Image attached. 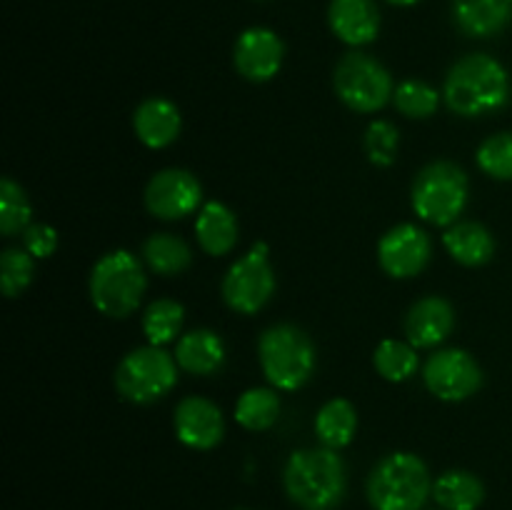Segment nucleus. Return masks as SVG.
I'll list each match as a JSON object with an SVG mask.
<instances>
[{"mask_svg": "<svg viewBox=\"0 0 512 510\" xmlns=\"http://www.w3.org/2000/svg\"><path fill=\"white\" fill-rule=\"evenodd\" d=\"M175 360L188 375H215L225 365V343L215 330L198 328L185 333L175 345Z\"/></svg>", "mask_w": 512, "mask_h": 510, "instance_id": "nucleus-19", "label": "nucleus"}, {"mask_svg": "<svg viewBox=\"0 0 512 510\" xmlns=\"http://www.w3.org/2000/svg\"><path fill=\"white\" fill-rule=\"evenodd\" d=\"M203 203V185L190 170L165 168L145 185V208L160 220H180L198 213Z\"/></svg>", "mask_w": 512, "mask_h": 510, "instance_id": "nucleus-11", "label": "nucleus"}, {"mask_svg": "<svg viewBox=\"0 0 512 510\" xmlns=\"http://www.w3.org/2000/svg\"><path fill=\"white\" fill-rule=\"evenodd\" d=\"M178 360L158 345L135 348L115 370V388L128 403L150 405L165 398L178 383Z\"/></svg>", "mask_w": 512, "mask_h": 510, "instance_id": "nucleus-7", "label": "nucleus"}, {"mask_svg": "<svg viewBox=\"0 0 512 510\" xmlns=\"http://www.w3.org/2000/svg\"><path fill=\"white\" fill-rule=\"evenodd\" d=\"M183 128V115L168 98H148L135 108L133 130L138 140L148 148L160 150L175 143Z\"/></svg>", "mask_w": 512, "mask_h": 510, "instance_id": "nucleus-17", "label": "nucleus"}, {"mask_svg": "<svg viewBox=\"0 0 512 510\" xmlns=\"http://www.w3.org/2000/svg\"><path fill=\"white\" fill-rule=\"evenodd\" d=\"M455 328V310L440 295H428L413 303L405 315V335L415 348H438Z\"/></svg>", "mask_w": 512, "mask_h": 510, "instance_id": "nucleus-16", "label": "nucleus"}, {"mask_svg": "<svg viewBox=\"0 0 512 510\" xmlns=\"http://www.w3.org/2000/svg\"><path fill=\"white\" fill-rule=\"evenodd\" d=\"M258 360L275 390H298L315 373V345L298 325H270L258 340Z\"/></svg>", "mask_w": 512, "mask_h": 510, "instance_id": "nucleus-4", "label": "nucleus"}, {"mask_svg": "<svg viewBox=\"0 0 512 510\" xmlns=\"http://www.w3.org/2000/svg\"><path fill=\"white\" fill-rule=\"evenodd\" d=\"M433 498L440 510H478L485 500V485L470 470H448L433 483Z\"/></svg>", "mask_w": 512, "mask_h": 510, "instance_id": "nucleus-22", "label": "nucleus"}, {"mask_svg": "<svg viewBox=\"0 0 512 510\" xmlns=\"http://www.w3.org/2000/svg\"><path fill=\"white\" fill-rule=\"evenodd\" d=\"M358 433V413L345 398H333L315 415V435L325 448L340 450L353 443Z\"/></svg>", "mask_w": 512, "mask_h": 510, "instance_id": "nucleus-23", "label": "nucleus"}, {"mask_svg": "<svg viewBox=\"0 0 512 510\" xmlns=\"http://www.w3.org/2000/svg\"><path fill=\"white\" fill-rule=\"evenodd\" d=\"M285 43L275 30L253 25L243 30L235 40L233 63L235 70L250 83H268L283 68Z\"/></svg>", "mask_w": 512, "mask_h": 510, "instance_id": "nucleus-13", "label": "nucleus"}, {"mask_svg": "<svg viewBox=\"0 0 512 510\" xmlns=\"http://www.w3.org/2000/svg\"><path fill=\"white\" fill-rule=\"evenodd\" d=\"M225 305L240 315H255L275 293V273L265 243H255L243 258L235 260L220 285Z\"/></svg>", "mask_w": 512, "mask_h": 510, "instance_id": "nucleus-9", "label": "nucleus"}, {"mask_svg": "<svg viewBox=\"0 0 512 510\" xmlns=\"http://www.w3.org/2000/svg\"><path fill=\"white\" fill-rule=\"evenodd\" d=\"M450 13L468 38H493L512 23V0H450Z\"/></svg>", "mask_w": 512, "mask_h": 510, "instance_id": "nucleus-18", "label": "nucleus"}, {"mask_svg": "<svg viewBox=\"0 0 512 510\" xmlns=\"http://www.w3.org/2000/svg\"><path fill=\"white\" fill-rule=\"evenodd\" d=\"M385 3L395 5V8H413V5H418L420 0H385Z\"/></svg>", "mask_w": 512, "mask_h": 510, "instance_id": "nucleus-34", "label": "nucleus"}, {"mask_svg": "<svg viewBox=\"0 0 512 510\" xmlns=\"http://www.w3.org/2000/svg\"><path fill=\"white\" fill-rule=\"evenodd\" d=\"M183 320L185 308L178 300H153L143 313V335L145 340H148V345L163 348V345L173 343L180 335V330H183Z\"/></svg>", "mask_w": 512, "mask_h": 510, "instance_id": "nucleus-27", "label": "nucleus"}, {"mask_svg": "<svg viewBox=\"0 0 512 510\" xmlns=\"http://www.w3.org/2000/svg\"><path fill=\"white\" fill-rule=\"evenodd\" d=\"M143 260L153 273L165 275H178L188 270L193 253H190L188 243L173 233H153L143 243Z\"/></svg>", "mask_w": 512, "mask_h": 510, "instance_id": "nucleus-24", "label": "nucleus"}, {"mask_svg": "<svg viewBox=\"0 0 512 510\" xmlns=\"http://www.w3.org/2000/svg\"><path fill=\"white\" fill-rule=\"evenodd\" d=\"M33 218V208L25 190L13 178L0 180V233L5 238L25 233Z\"/></svg>", "mask_w": 512, "mask_h": 510, "instance_id": "nucleus-28", "label": "nucleus"}, {"mask_svg": "<svg viewBox=\"0 0 512 510\" xmlns=\"http://www.w3.org/2000/svg\"><path fill=\"white\" fill-rule=\"evenodd\" d=\"M288 498L303 510H333L345 498L348 470L333 448L295 450L283 470Z\"/></svg>", "mask_w": 512, "mask_h": 510, "instance_id": "nucleus-2", "label": "nucleus"}, {"mask_svg": "<svg viewBox=\"0 0 512 510\" xmlns=\"http://www.w3.org/2000/svg\"><path fill=\"white\" fill-rule=\"evenodd\" d=\"M328 25L335 38L350 48L373 43L380 33V10L375 0H330Z\"/></svg>", "mask_w": 512, "mask_h": 510, "instance_id": "nucleus-15", "label": "nucleus"}, {"mask_svg": "<svg viewBox=\"0 0 512 510\" xmlns=\"http://www.w3.org/2000/svg\"><path fill=\"white\" fill-rule=\"evenodd\" d=\"M363 148L365 155L373 165L378 168H390L398 158V148H400V133L390 120H373L365 130L363 138Z\"/></svg>", "mask_w": 512, "mask_h": 510, "instance_id": "nucleus-32", "label": "nucleus"}, {"mask_svg": "<svg viewBox=\"0 0 512 510\" xmlns=\"http://www.w3.org/2000/svg\"><path fill=\"white\" fill-rule=\"evenodd\" d=\"M373 365L380 373V378L390 380V383H408L420 368L418 348L405 340L388 338L375 348Z\"/></svg>", "mask_w": 512, "mask_h": 510, "instance_id": "nucleus-26", "label": "nucleus"}, {"mask_svg": "<svg viewBox=\"0 0 512 510\" xmlns=\"http://www.w3.org/2000/svg\"><path fill=\"white\" fill-rule=\"evenodd\" d=\"M510 98L508 70L488 53H470L448 70L443 100L455 115L480 118L503 108Z\"/></svg>", "mask_w": 512, "mask_h": 510, "instance_id": "nucleus-1", "label": "nucleus"}, {"mask_svg": "<svg viewBox=\"0 0 512 510\" xmlns=\"http://www.w3.org/2000/svg\"><path fill=\"white\" fill-rule=\"evenodd\" d=\"M173 425L180 443L193 450L215 448L225 435L223 410L200 395H188L175 405Z\"/></svg>", "mask_w": 512, "mask_h": 510, "instance_id": "nucleus-14", "label": "nucleus"}, {"mask_svg": "<svg viewBox=\"0 0 512 510\" xmlns=\"http://www.w3.org/2000/svg\"><path fill=\"white\" fill-rule=\"evenodd\" d=\"M468 195L470 183L465 170L450 160H435L415 175L410 203L420 220L438 228H450L463 215Z\"/></svg>", "mask_w": 512, "mask_h": 510, "instance_id": "nucleus-6", "label": "nucleus"}, {"mask_svg": "<svg viewBox=\"0 0 512 510\" xmlns=\"http://www.w3.org/2000/svg\"><path fill=\"white\" fill-rule=\"evenodd\" d=\"M90 300L108 318H128L140 308L148 278L130 250H110L90 270Z\"/></svg>", "mask_w": 512, "mask_h": 510, "instance_id": "nucleus-5", "label": "nucleus"}, {"mask_svg": "<svg viewBox=\"0 0 512 510\" xmlns=\"http://www.w3.org/2000/svg\"><path fill=\"white\" fill-rule=\"evenodd\" d=\"M478 168L493 180H512V130L490 135L475 153Z\"/></svg>", "mask_w": 512, "mask_h": 510, "instance_id": "nucleus-30", "label": "nucleus"}, {"mask_svg": "<svg viewBox=\"0 0 512 510\" xmlns=\"http://www.w3.org/2000/svg\"><path fill=\"white\" fill-rule=\"evenodd\" d=\"M433 255L430 235L415 223H400L390 228L378 243V263L385 275L408 280L423 273Z\"/></svg>", "mask_w": 512, "mask_h": 510, "instance_id": "nucleus-12", "label": "nucleus"}, {"mask_svg": "<svg viewBox=\"0 0 512 510\" xmlns=\"http://www.w3.org/2000/svg\"><path fill=\"white\" fill-rule=\"evenodd\" d=\"M365 493L373 510H420L433 495V480L420 455L390 453L370 470Z\"/></svg>", "mask_w": 512, "mask_h": 510, "instance_id": "nucleus-3", "label": "nucleus"}, {"mask_svg": "<svg viewBox=\"0 0 512 510\" xmlns=\"http://www.w3.org/2000/svg\"><path fill=\"white\" fill-rule=\"evenodd\" d=\"M35 263L25 248H8L0 255V285L5 298H18L33 283Z\"/></svg>", "mask_w": 512, "mask_h": 510, "instance_id": "nucleus-31", "label": "nucleus"}, {"mask_svg": "<svg viewBox=\"0 0 512 510\" xmlns=\"http://www.w3.org/2000/svg\"><path fill=\"white\" fill-rule=\"evenodd\" d=\"M58 230L53 225H45V223H33L25 228L23 233V248L28 250L33 258H50V255L58 250Z\"/></svg>", "mask_w": 512, "mask_h": 510, "instance_id": "nucleus-33", "label": "nucleus"}, {"mask_svg": "<svg viewBox=\"0 0 512 510\" xmlns=\"http://www.w3.org/2000/svg\"><path fill=\"white\" fill-rule=\"evenodd\" d=\"M425 388L445 403L473 398L483 385V368L478 360L460 348H440L423 365Z\"/></svg>", "mask_w": 512, "mask_h": 510, "instance_id": "nucleus-10", "label": "nucleus"}, {"mask_svg": "<svg viewBox=\"0 0 512 510\" xmlns=\"http://www.w3.org/2000/svg\"><path fill=\"white\" fill-rule=\"evenodd\" d=\"M335 95L355 113H375L393 98V78L373 55L353 50L338 60L333 73Z\"/></svg>", "mask_w": 512, "mask_h": 510, "instance_id": "nucleus-8", "label": "nucleus"}, {"mask_svg": "<svg viewBox=\"0 0 512 510\" xmlns=\"http://www.w3.org/2000/svg\"><path fill=\"white\" fill-rule=\"evenodd\" d=\"M195 238H198L200 248L213 255V258L228 255L238 243V218L225 203L210 200L198 210Z\"/></svg>", "mask_w": 512, "mask_h": 510, "instance_id": "nucleus-21", "label": "nucleus"}, {"mask_svg": "<svg viewBox=\"0 0 512 510\" xmlns=\"http://www.w3.org/2000/svg\"><path fill=\"white\" fill-rule=\"evenodd\" d=\"M443 245L455 263L465 268H480L495 255V238L483 223L458 220L443 235Z\"/></svg>", "mask_w": 512, "mask_h": 510, "instance_id": "nucleus-20", "label": "nucleus"}, {"mask_svg": "<svg viewBox=\"0 0 512 510\" xmlns=\"http://www.w3.org/2000/svg\"><path fill=\"white\" fill-rule=\"evenodd\" d=\"M280 418V395L275 388H250L235 403V420L245 430H268Z\"/></svg>", "mask_w": 512, "mask_h": 510, "instance_id": "nucleus-25", "label": "nucleus"}, {"mask_svg": "<svg viewBox=\"0 0 512 510\" xmlns=\"http://www.w3.org/2000/svg\"><path fill=\"white\" fill-rule=\"evenodd\" d=\"M393 103L398 108L400 115L413 120H425L430 115L438 113L440 108V93L425 80H403V83L395 88Z\"/></svg>", "mask_w": 512, "mask_h": 510, "instance_id": "nucleus-29", "label": "nucleus"}]
</instances>
